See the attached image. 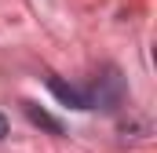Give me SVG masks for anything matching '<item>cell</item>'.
<instances>
[{
  "mask_svg": "<svg viewBox=\"0 0 157 153\" xmlns=\"http://www.w3.org/2000/svg\"><path fill=\"white\" fill-rule=\"evenodd\" d=\"M88 99H91V110L113 113L121 102H124V80H121V73L117 69H106V73L95 80V88L88 91Z\"/></svg>",
  "mask_w": 157,
  "mask_h": 153,
  "instance_id": "6da1fadb",
  "label": "cell"
},
{
  "mask_svg": "<svg viewBox=\"0 0 157 153\" xmlns=\"http://www.w3.org/2000/svg\"><path fill=\"white\" fill-rule=\"evenodd\" d=\"M48 91L62 102V106H70V110H91V99H88V91H80L73 84H66V80H59V76H48Z\"/></svg>",
  "mask_w": 157,
  "mask_h": 153,
  "instance_id": "7a4b0ae2",
  "label": "cell"
},
{
  "mask_svg": "<svg viewBox=\"0 0 157 153\" xmlns=\"http://www.w3.org/2000/svg\"><path fill=\"white\" fill-rule=\"evenodd\" d=\"M22 113L29 117V124H33V128L48 131V135H62V131H66V124H62L59 117H51L48 110H40L37 102H22Z\"/></svg>",
  "mask_w": 157,
  "mask_h": 153,
  "instance_id": "3957f363",
  "label": "cell"
},
{
  "mask_svg": "<svg viewBox=\"0 0 157 153\" xmlns=\"http://www.w3.org/2000/svg\"><path fill=\"white\" fill-rule=\"evenodd\" d=\"M0 139H7V117L0 113Z\"/></svg>",
  "mask_w": 157,
  "mask_h": 153,
  "instance_id": "277c9868",
  "label": "cell"
}]
</instances>
